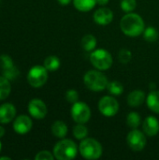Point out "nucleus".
I'll list each match as a JSON object with an SVG mask.
<instances>
[{
  "mask_svg": "<svg viewBox=\"0 0 159 160\" xmlns=\"http://www.w3.org/2000/svg\"><path fill=\"white\" fill-rule=\"evenodd\" d=\"M90 61L98 70H107L112 66V56L104 49L94 50L91 52Z\"/></svg>",
  "mask_w": 159,
  "mask_h": 160,
  "instance_id": "obj_5",
  "label": "nucleus"
},
{
  "mask_svg": "<svg viewBox=\"0 0 159 160\" xmlns=\"http://www.w3.org/2000/svg\"><path fill=\"white\" fill-rule=\"evenodd\" d=\"M52 133L58 139H64L67 134V126L63 121L57 120L52 126Z\"/></svg>",
  "mask_w": 159,
  "mask_h": 160,
  "instance_id": "obj_18",
  "label": "nucleus"
},
{
  "mask_svg": "<svg viewBox=\"0 0 159 160\" xmlns=\"http://www.w3.org/2000/svg\"><path fill=\"white\" fill-rule=\"evenodd\" d=\"M113 20V13L109 8H100L94 13V21L99 25H107Z\"/></svg>",
  "mask_w": 159,
  "mask_h": 160,
  "instance_id": "obj_13",
  "label": "nucleus"
},
{
  "mask_svg": "<svg viewBox=\"0 0 159 160\" xmlns=\"http://www.w3.org/2000/svg\"><path fill=\"white\" fill-rule=\"evenodd\" d=\"M66 99L67 102L69 103H76L78 100H79V94L76 90L74 89H70V90H67V93H66Z\"/></svg>",
  "mask_w": 159,
  "mask_h": 160,
  "instance_id": "obj_29",
  "label": "nucleus"
},
{
  "mask_svg": "<svg viewBox=\"0 0 159 160\" xmlns=\"http://www.w3.org/2000/svg\"><path fill=\"white\" fill-rule=\"evenodd\" d=\"M132 58V53L127 49H122L118 53V59L122 64H127Z\"/></svg>",
  "mask_w": 159,
  "mask_h": 160,
  "instance_id": "obj_28",
  "label": "nucleus"
},
{
  "mask_svg": "<svg viewBox=\"0 0 159 160\" xmlns=\"http://www.w3.org/2000/svg\"><path fill=\"white\" fill-rule=\"evenodd\" d=\"M53 158H55L54 156L49 151H40L35 157L36 160H52Z\"/></svg>",
  "mask_w": 159,
  "mask_h": 160,
  "instance_id": "obj_30",
  "label": "nucleus"
},
{
  "mask_svg": "<svg viewBox=\"0 0 159 160\" xmlns=\"http://www.w3.org/2000/svg\"><path fill=\"white\" fill-rule=\"evenodd\" d=\"M78 147L72 140L62 139L53 147V156L58 160H70L76 158Z\"/></svg>",
  "mask_w": 159,
  "mask_h": 160,
  "instance_id": "obj_2",
  "label": "nucleus"
},
{
  "mask_svg": "<svg viewBox=\"0 0 159 160\" xmlns=\"http://www.w3.org/2000/svg\"><path fill=\"white\" fill-rule=\"evenodd\" d=\"M142 123V118L138 112H129L127 116V124L131 128H138Z\"/></svg>",
  "mask_w": 159,
  "mask_h": 160,
  "instance_id": "obj_24",
  "label": "nucleus"
},
{
  "mask_svg": "<svg viewBox=\"0 0 159 160\" xmlns=\"http://www.w3.org/2000/svg\"><path fill=\"white\" fill-rule=\"evenodd\" d=\"M0 68L2 76L6 77L9 81L15 80L20 74L18 68L13 63V60L7 54L0 55Z\"/></svg>",
  "mask_w": 159,
  "mask_h": 160,
  "instance_id": "obj_10",
  "label": "nucleus"
},
{
  "mask_svg": "<svg viewBox=\"0 0 159 160\" xmlns=\"http://www.w3.org/2000/svg\"><path fill=\"white\" fill-rule=\"evenodd\" d=\"M83 82L88 89L98 92L107 88L109 81L102 72L98 70H89L83 76Z\"/></svg>",
  "mask_w": 159,
  "mask_h": 160,
  "instance_id": "obj_4",
  "label": "nucleus"
},
{
  "mask_svg": "<svg viewBox=\"0 0 159 160\" xmlns=\"http://www.w3.org/2000/svg\"><path fill=\"white\" fill-rule=\"evenodd\" d=\"M146 103L152 112L159 113V91L152 90L146 98Z\"/></svg>",
  "mask_w": 159,
  "mask_h": 160,
  "instance_id": "obj_17",
  "label": "nucleus"
},
{
  "mask_svg": "<svg viewBox=\"0 0 159 160\" xmlns=\"http://www.w3.org/2000/svg\"><path fill=\"white\" fill-rule=\"evenodd\" d=\"M110 0H97V3L99 5V6H106L108 3H109Z\"/></svg>",
  "mask_w": 159,
  "mask_h": 160,
  "instance_id": "obj_32",
  "label": "nucleus"
},
{
  "mask_svg": "<svg viewBox=\"0 0 159 160\" xmlns=\"http://www.w3.org/2000/svg\"><path fill=\"white\" fill-rule=\"evenodd\" d=\"M108 91L110 92V94L113 95V96H120L123 94L124 92V86L121 82H117V81H113L108 83L107 86Z\"/></svg>",
  "mask_w": 159,
  "mask_h": 160,
  "instance_id": "obj_25",
  "label": "nucleus"
},
{
  "mask_svg": "<svg viewBox=\"0 0 159 160\" xmlns=\"http://www.w3.org/2000/svg\"><path fill=\"white\" fill-rule=\"evenodd\" d=\"M16 115V109L11 103H4L0 106V123L8 124Z\"/></svg>",
  "mask_w": 159,
  "mask_h": 160,
  "instance_id": "obj_15",
  "label": "nucleus"
},
{
  "mask_svg": "<svg viewBox=\"0 0 159 160\" xmlns=\"http://www.w3.org/2000/svg\"><path fill=\"white\" fill-rule=\"evenodd\" d=\"M44 67L48 71H55L60 68V60L55 55H50L44 60Z\"/></svg>",
  "mask_w": 159,
  "mask_h": 160,
  "instance_id": "obj_22",
  "label": "nucleus"
},
{
  "mask_svg": "<svg viewBox=\"0 0 159 160\" xmlns=\"http://www.w3.org/2000/svg\"><path fill=\"white\" fill-rule=\"evenodd\" d=\"M73 136L77 139V140H83L85 138H87L88 136V129L87 128L84 126V124H77L74 128H73Z\"/></svg>",
  "mask_w": 159,
  "mask_h": 160,
  "instance_id": "obj_23",
  "label": "nucleus"
},
{
  "mask_svg": "<svg viewBox=\"0 0 159 160\" xmlns=\"http://www.w3.org/2000/svg\"><path fill=\"white\" fill-rule=\"evenodd\" d=\"M136 7H137L136 0H122L121 1V8L127 13L132 12L136 8Z\"/></svg>",
  "mask_w": 159,
  "mask_h": 160,
  "instance_id": "obj_27",
  "label": "nucleus"
},
{
  "mask_svg": "<svg viewBox=\"0 0 159 160\" xmlns=\"http://www.w3.org/2000/svg\"><path fill=\"white\" fill-rule=\"evenodd\" d=\"M1 149H2V143H1V142H0V152H1Z\"/></svg>",
  "mask_w": 159,
  "mask_h": 160,
  "instance_id": "obj_35",
  "label": "nucleus"
},
{
  "mask_svg": "<svg viewBox=\"0 0 159 160\" xmlns=\"http://www.w3.org/2000/svg\"><path fill=\"white\" fill-rule=\"evenodd\" d=\"M70 112L72 119L79 124H85L91 118V110L89 106L84 102L77 101L74 103Z\"/></svg>",
  "mask_w": 159,
  "mask_h": 160,
  "instance_id": "obj_7",
  "label": "nucleus"
},
{
  "mask_svg": "<svg viewBox=\"0 0 159 160\" xmlns=\"http://www.w3.org/2000/svg\"><path fill=\"white\" fill-rule=\"evenodd\" d=\"M98 110L104 116L112 117L119 111V103L113 97L105 96L98 102Z\"/></svg>",
  "mask_w": 159,
  "mask_h": 160,
  "instance_id": "obj_8",
  "label": "nucleus"
},
{
  "mask_svg": "<svg viewBox=\"0 0 159 160\" xmlns=\"http://www.w3.org/2000/svg\"><path fill=\"white\" fill-rule=\"evenodd\" d=\"M28 112L35 119H43L47 115L46 104L39 98H33L28 103Z\"/></svg>",
  "mask_w": 159,
  "mask_h": 160,
  "instance_id": "obj_11",
  "label": "nucleus"
},
{
  "mask_svg": "<svg viewBox=\"0 0 159 160\" xmlns=\"http://www.w3.org/2000/svg\"><path fill=\"white\" fill-rule=\"evenodd\" d=\"M32 126H33V123H32L31 118L25 114H22V115H19L15 119L13 123V129L15 130L16 133L20 135H23V134L28 133L31 130Z\"/></svg>",
  "mask_w": 159,
  "mask_h": 160,
  "instance_id": "obj_12",
  "label": "nucleus"
},
{
  "mask_svg": "<svg viewBox=\"0 0 159 160\" xmlns=\"http://www.w3.org/2000/svg\"><path fill=\"white\" fill-rule=\"evenodd\" d=\"M145 93L142 90H134L129 93L127 96V103L131 107H139L144 103L145 99Z\"/></svg>",
  "mask_w": 159,
  "mask_h": 160,
  "instance_id": "obj_16",
  "label": "nucleus"
},
{
  "mask_svg": "<svg viewBox=\"0 0 159 160\" xmlns=\"http://www.w3.org/2000/svg\"><path fill=\"white\" fill-rule=\"evenodd\" d=\"M142 130L149 137H154L157 135L159 132L158 119L155 116L146 117L142 124Z\"/></svg>",
  "mask_w": 159,
  "mask_h": 160,
  "instance_id": "obj_14",
  "label": "nucleus"
},
{
  "mask_svg": "<svg viewBox=\"0 0 159 160\" xmlns=\"http://www.w3.org/2000/svg\"><path fill=\"white\" fill-rule=\"evenodd\" d=\"M97 4V0H73L74 7L82 12L90 11Z\"/></svg>",
  "mask_w": 159,
  "mask_h": 160,
  "instance_id": "obj_19",
  "label": "nucleus"
},
{
  "mask_svg": "<svg viewBox=\"0 0 159 160\" xmlns=\"http://www.w3.org/2000/svg\"><path fill=\"white\" fill-rule=\"evenodd\" d=\"M5 135V128L0 126V139Z\"/></svg>",
  "mask_w": 159,
  "mask_h": 160,
  "instance_id": "obj_33",
  "label": "nucleus"
},
{
  "mask_svg": "<svg viewBox=\"0 0 159 160\" xmlns=\"http://www.w3.org/2000/svg\"><path fill=\"white\" fill-rule=\"evenodd\" d=\"M127 142L129 148L135 152H140L145 148L146 138L143 132L133 128L127 136Z\"/></svg>",
  "mask_w": 159,
  "mask_h": 160,
  "instance_id": "obj_9",
  "label": "nucleus"
},
{
  "mask_svg": "<svg viewBox=\"0 0 159 160\" xmlns=\"http://www.w3.org/2000/svg\"><path fill=\"white\" fill-rule=\"evenodd\" d=\"M143 37L146 41L149 42H155L158 38V32L154 27H147L143 31Z\"/></svg>",
  "mask_w": 159,
  "mask_h": 160,
  "instance_id": "obj_26",
  "label": "nucleus"
},
{
  "mask_svg": "<svg viewBox=\"0 0 159 160\" xmlns=\"http://www.w3.org/2000/svg\"><path fill=\"white\" fill-rule=\"evenodd\" d=\"M120 28L126 36L134 38L143 33L145 24L143 19L139 14L128 12L121 19Z\"/></svg>",
  "mask_w": 159,
  "mask_h": 160,
  "instance_id": "obj_1",
  "label": "nucleus"
},
{
  "mask_svg": "<svg viewBox=\"0 0 159 160\" xmlns=\"http://www.w3.org/2000/svg\"><path fill=\"white\" fill-rule=\"evenodd\" d=\"M58 1V3L60 4V5H62V6H67V5H68L72 0H57Z\"/></svg>",
  "mask_w": 159,
  "mask_h": 160,
  "instance_id": "obj_31",
  "label": "nucleus"
},
{
  "mask_svg": "<svg viewBox=\"0 0 159 160\" xmlns=\"http://www.w3.org/2000/svg\"><path fill=\"white\" fill-rule=\"evenodd\" d=\"M97 41L96 37L91 34L85 35L82 39V47L86 52L94 51L97 47Z\"/></svg>",
  "mask_w": 159,
  "mask_h": 160,
  "instance_id": "obj_20",
  "label": "nucleus"
},
{
  "mask_svg": "<svg viewBox=\"0 0 159 160\" xmlns=\"http://www.w3.org/2000/svg\"><path fill=\"white\" fill-rule=\"evenodd\" d=\"M2 159L9 160L10 159V158H7V157H1V158H0V160H2Z\"/></svg>",
  "mask_w": 159,
  "mask_h": 160,
  "instance_id": "obj_34",
  "label": "nucleus"
},
{
  "mask_svg": "<svg viewBox=\"0 0 159 160\" xmlns=\"http://www.w3.org/2000/svg\"><path fill=\"white\" fill-rule=\"evenodd\" d=\"M48 80V70L43 66H35L30 68L27 74L28 83L35 88L43 86Z\"/></svg>",
  "mask_w": 159,
  "mask_h": 160,
  "instance_id": "obj_6",
  "label": "nucleus"
},
{
  "mask_svg": "<svg viewBox=\"0 0 159 160\" xmlns=\"http://www.w3.org/2000/svg\"><path fill=\"white\" fill-rule=\"evenodd\" d=\"M11 91V85L9 80L4 76H0V100L6 99Z\"/></svg>",
  "mask_w": 159,
  "mask_h": 160,
  "instance_id": "obj_21",
  "label": "nucleus"
},
{
  "mask_svg": "<svg viewBox=\"0 0 159 160\" xmlns=\"http://www.w3.org/2000/svg\"><path fill=\"white\" fill-rule=\"evenodd\" d=\"M79 152L85 159H97L102 156V146L100 142L93 138H85L82 140L79 145Z\"/></svg>",
  "mask_w": 159,
  "mask_h": 160,
  "instance_id": "obj_3",
  "label": "nucleus"
}]
</instances>
